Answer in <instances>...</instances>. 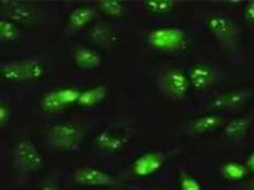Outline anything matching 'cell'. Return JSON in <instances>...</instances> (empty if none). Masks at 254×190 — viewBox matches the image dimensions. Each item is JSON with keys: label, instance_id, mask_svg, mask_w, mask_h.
I'll list each match as a JSON object with an SVG mask.
<instances>
[{"label": "cell", "instance_id": "obj_1", "mask_svg": "<svg viewBox=\"0 0 254 190\" xmlns=\"http://www.w3.org/2000/svg\"><path fill=\"white\" fill-rule=\"evenodd\" d=\"M15 159L26 171H36L44 164L43 157L36 145L29 139L19 141L15 146Z\"/></svg>", "mask_w": 254, "mask_h": 190}, {"label": "cell", "instance_id": "obj_2", "mask_svg": "<svg viewBox=\"0 0 254 190\" xmlns=\"http://www.w3.org/2000/svg\"><path fill=\"white\" fill-rule=\"evenodd\" d=\"M74 181L85 187H109L115 184V179L108 173L94 167L78 168L74 175Z\"/></svg>", "mask_w": 254, "mask_h": 190}, {"label": "cell", "instance_id": "obj_3", "mask_svg": "<svg viewBox=\"0 0 254 190\" xmlns=\"http://www.w3.org/2000/svg\"><path fill=\"white\" fill-rule=\"evenodd\" d=\"M50 138L54 144L61 147H74L81 140V132L75 125L61 123L50 129Z\"/></svg>", "mask_w": 254, "mask_h": 190}, {"label": "cell", "instance_id": "obj_4", "mask_svg": "<svg viewBox=\"0 0 254 190\" xmlns=\"http://www.w3.org/2000/svg\"><path fill=\"white\" fill-rule=\"evenodd\" d=\"M80 94L72 88H64L50 92L43 97L42 106L46 112H58L66 106V104L77 101Z\"/></svg>", "mask_w": 254, "mask_h": 190}, {"label": "cell", "instance_id": "obj_5", "mask_svg": "<svg viewBox=\"0 0 254 190\" xmlns=\"http://www.w3.org/2000/svg\"><path fill=\"white\" fill-rule=\"evenodd\" d=\"M163 81L166 89L175 96L183 97L188 92L190 87L188 79L181 70L176 69L168 70Z\"/></svg>", "mask_w": 254, "mask_h": 190}, {"label": "cell", "instance_id": "obj_6", "mask_svg": "<svg viewBox=\"0 0 254 190\" xmlns=\"http://www.w3.org/2000/svg\"><path fill=\"white\" fill-rule=\"evenodd\" d=\"M164 158L156 153H149L139 157L134 163V170L139 176H147L156 172L162 165Z\"/></svg>", "mask_w": 254, "mask_h": 190}, {"label": "cell", "instance_id": "obj_7", "mask_svg": "<svg viewBox=\"0 0 254 190\" xmlns=\"http://www.w3.org/2000/svg\"><path fill=\"white\" fill-rule=\"evenodd\" d=\"M214 77L213 68L209 65L198 64L192 68L190 73V81L195 89L206 88L212 82Z\"/></svg>", "mask_w": 254, "mask_h": 190}, {"label": "cell", "instance_id": "obj_8", "mask_svg": "<svg viewBox=\"0 0 254 190\" xmlns=\"http://www.w3.org/2000/svg\"><path fill=\"white\" fill-rule=\"evenodd\" d=\"M77 64L84 69H94L100 66L101 62L100 54L94 50L81 48L77 50L74 55Z\"/></svg>", "mask_w": 254, "mask_h": 190}, {"label": "cell", "instance_id": "obj_9", "mask_svg": "<svg viewBox=\"0 0 254 190\" xmlns=\"http://www.w3.org/2000/svg\"><path fill=\"white\" fill-rule=\"evenodd\" d=\"M180 35L177 31L163 29L157 31L152 35V42L159 47H171L179 43Z\"/></svg>", "mask_w": 254, "mask_h": 190}, {"label": "cell", "instance_id": "obj_10", "mask_svg": "<svg viewBox=\"0 0 254 190\" xmlns=\"http://www.w3.org/2000/svg\"><path fill=\"white\" fill-rule=\"evenodd\" d=\"M210 28L220 37H229L233 35L234 25L229 19L223 17H215L210 20Z\"/></svg>", "mask_w": 254, "mask_h": 190}, {"label": "cell", "instance_id": "obj_11", "mask_svg": "<svg viewBox=\"0 0 254 190\" xmlns=\"http://www.w3.org/2000/svg\"><path fill=\"white\" fill-rule=\"evenodd\" d=\"M104 96L105 89L103 87H96L86 90L83 93L80 94L77 102L83 106H92L100 102Z\"/></svg>", "mask_w": 254, "mask_h": 190}, {"label": "cell", "instance_id": "obj_12", "mask_svg": "<svg viewBox=\"0 0 254 190\" xmlns=\"http://www.w3.org/2000/svg\"><path fill=\"white\" fill-rule=\"evenodd\" d=\"M220 118L217 115H207L202 116L194 122L191 130L195 134H201L214 130L220 124Z\"/></svg>", "mask_w": 254, "mask_h": 190}, {"label": "cell", "instance_id": "obj_13", "mask_svg": "<svg viewBox=\"0 0 254 190\" xmlns=\"http://www.w3.org/2000/svg\"><path fill=\"white\" fill-rule=\"evenodd\" d=\"M1 77L9 82L23 81L26 79L24 66L18 64L6 65L1 69Z\"/></svg>", "mask_w": 254, "mask_h": 190}, {"label": "cell", "instance_id": "obj_14", "mask_svg": "<svg viewBox=\"0 0 254 190\" xmlns=\"http://www.w3.org/2000/svg\"><path fill=\"white\" fill-rule=\"evenodd\" d=\"M94 16L92 9L88 7H78L74 9L69 17L70 24L74 27H81L89 23Z\"/></svg>", "mask_w": 254, "mask_h": 190}, {"label": "cell", "instance_id": "obj_15", "mask_svg": "<svg viewBox=\"0 0 254 190\" xmlns=\"http://www.w3.org/2000/svg\"><path fill=\"white\" fill-rule=\"evenodd\" d=\"M26 79L30 81H39L45 75L43 64L37 61H31L24 65Z\"/></svg>", "mask_w": 254, "mask_h": 190}, {"label": "cell", "instance_id": "obj_16", "mask_svg": "<svg viewBox=\"0 0 254 190\" xmlns=\"http://www.w3.org/2000/svg\"><path fill=\"white\" fill-rule=\"evenodd\" d=\"M0 35L3 40L13 41L18 35V30L13 23L2 20L0 22Z\"/></svg>", "mask_w": 254, "mask_h": 190}, {"label": "cell", "instance_id": "obj_17", "mask_svg": "<svg viewBox=\"0 0 254 190\" xmlns=\"http://www.w3.org/2000/svg\"><path fill=\"white\" fill-rule=\"evenodd\" d=\"M245 168L236 163H230L224 167V174L228 179L239 180L245 176Z\"/></svg>", "mask_w": 254, "mask_h": 190}, {"label": "cell", "instance_id": "obj_18", "mask_svg": "<svg viewBox=\"0 0 254 190\" xmlns=\"http://www.w3.org/2000/svg\"><path fill=\"white\" fill-rule=\"evenodd\" d=\"M174 2L172 1H146L145 6L153 13H166L172 9Z\"/></svg>", "mask_w": 254, "mask_h": 190}, {"label": "cell", "instance_id": "obj_19", "mask_svg": "<svg viewBox=\"0 0 254 190\" xmlns=\"http://www.w3.org/2000/svg\"><path fill=\"white\" fill-rule=\"evenodd\" d=\"M100 7L103 12L112 16H118L123 10V6L118 1H109V0L101 1Z\"/></svg>", "mask_w": 254, "mask_h": 190}, {"label": "cell", "instance_id": "obj_20", "mask_svg": "<svg viewBox=\"0 0 254 190\" xmlns=\"http://www.w3.org/2000/svg\"><path fill=\"white\" fill-rule=\"evenodd\" d=\"M247 122L243 119H236L229 123L225 129L226 134L229 136H237L245 130Z\"/></svg>", "mask_w": 254, "mask_h": 190}, {"label": "cell", "instance_id": "obj_21", "mask_svg": "<svg viewBox=\"0 0 254 190\" xmlns=\"http://www.w3.org/2000/svg\"><path fill=\"white\" fill-rule=\"evenodd\" d=\"M244 95L241 93L229 94L225 95V97H221L219 104L217 105H225V106H230V105H237L242 102Z\"/></svg>", "mask_w": 254, "mask_h": 190}, {"label": "cell", "instance_id": "obj_22", "mask_svg": "<svg viewBox=\"0 0 254 190\" xmlns=\"http://www.w3.org/2000/svg\"><path fill=\"white\" fill-rule=\"evenodd\" d=\"M98 143L104 148H116L118 140L107 133H103L98 137Z\"/></svg>", "mask_w": 254, "mask_h": 190}, {"label": "cell", "instance_id": "obj_23", "mask_svg": "<svg viewBox=\"0 0 254 190\" xmlns=\"http://www.w3.org/2000/svg\"><path fill=\"white\" fill-rule=\"evenodd\" d=\"M181 188L182 190H200V186L193 178L186 176L181 179Z\"/></svg>", "mask_w": 254, "mask_h": 190}, {"label": "cell", "instance_id": "obj_24", "mask_svg": "<svg viewBox=\"0 0 254 190\" xmlns=\"http://www.w3.org/2000/svg\"><path fill=\"white\" fill-rule=\"evenodd\" d=\"M244 15L249 22L254 23V1L247 4L245 11H244Z\"/></svg>", "mask_w": 254, "mask_h": 190}, {"label": "cell", "instance_id": "obj_25", "mask_svg": "<svg viewBox=\"0 0 254 190\" xmlns=\"http://www.w3.org/2000/svg\"><path fill=\"white\" fill-rule=\"evenodd\" d=\"M9 117V109L5 104H1L0 107V123L1 125L5 124Z\"/></svg>", "mask_w": 254, "mask_h": 190}, {"label": "cell", "instance_id": "obj_26", "mask_svg": "<svg viewBox=\"0 0 254 190\" xmlns=\"http://www.w3.org/2000/svg\"><path fill=\"white\" fill-rule=\"evenodd\" d=\"M40 190H60V189L58 187H56L54 185H45Z\"/></svg>", "mask_w": 254, "mask_h": 190}, {"label": "cell", "instance_id": "obj_27", "mask_svg": "<svg viewBox=\"0 0 254 190\" xmlns=\"http://www.w3.org/2000/svg\"><path fill=\"white\" fill-rule=\"evenodd\" d=\"M250 165H251V168L254 169V154L251 157V160H250Z\"/></svg>", "mask_w": 254, "mask_h": 190}]
</instances>
